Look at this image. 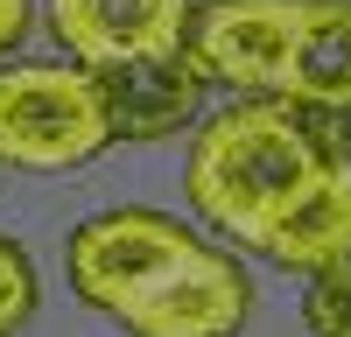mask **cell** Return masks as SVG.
I'll return each instance as SVG.
<instances>
[{"label":"cell","mask_w":351,"mask_h":337,"mask_svg":"<svg viewBox=\"0 0 351 337\" xmlns=\"http://www.w3.org/2000/svg\"><path fill=\"white\" fill-rule=\"evenodd\" d=\"M190 246H197V232H190V225H176L169 211L120 204V211H92V218L71 232L64 267H71V288L92 302V309L120 316V309L141 302Z\"/></svg>","instance_id":"cell-3"},{"label":"cell","mask_w":351,"mask_h":337,"mask_svg":"<svg viewBox=\"0 0 351 337\" xmlns=\"http://www.w3.org/2000/svg\"><path fill=\"white\" fill-rule=\"evenodd\" d=\"M302 330L309 337H351V260L309 274V288H302Z\"/></svg>","instance_id":"cell-10"},{"label":"cell","mask_w":351,"mask_h":337,"mask_svg":"<svg viewBox=\"0 0 351 337\" xmlns=\"http://www.w3.org/2000/svg\"><path fill=\"white\" fill-rule=\"evenodd\" d=\"M99 77V105L112 140H169L204 112V71L183 49H155V56H127L106 64Z\"/></svg>","instance_id":"cell-7"},{"label":"cell","mask_w":351,"mask_h":337,"mask_svg":"<svg viewBox=\"0 0 351 337\" xmlns=\"http://www.w3.org/2000/svg\"><path fill=\"white\" fill-rule=\"evenodd\" d=\"M302 0H204L190 14L183 56L204 71V84H232L239 99H274L288 84Z\"/></svg>","instance_id":"cell-4"},{"label":"cell","mask_w":351,"mask_h":337,"mask_svg":"<svg viewBox=\"0 0 351 337\" xmlns=\"http://www.w3.org/2000/svg\"><path fill=\"white\" fill-rule=\"evenodd\" d=\"M112 140L99 77L84 64H8L0 71V168H84Z\"/></svg>","instance_id":"cell-2"},{"label":"cell","mask_w":351,"mask_h":337,"mask_svg":"<svg viewBox=\"0 0 351 337\" xmlns=\"http://www.w3.org/2000/svg\"><path fill=\"white\" fill-rule=\"evenodd\" d=\"M330 162H351V120L274 92L239 99L232 112H211L197 127L183 190L204 225H225L232 239L260 246V232L288 211V197Z\"/></svg>","instance_id":"cell-1"},{"label":"cell","mask_w":351,"mask_h":337,"mask_svg":"<svg viewBox=\"0 0 351 337\" xmlns=\"http://www.w3.org/2000/svg\"><path fill=\"white\" fill-rule=\"evenodd\" d=\"M253 316V281L218 246H190L141 302L120 309L127 337H239Z\"/></svg>","instance_id":"cell-5"},{"label":"cell","mask_w":351,"mask_h":337,"mask_svg":"<svg viewBox=\"0 0 351 337\" xmlns=\"http://www.w3.org/2000/svg\"><path fill=\"white\" fill-rule=\"evenodd\" d=\"M281 99H302L316 112L351 120V0H302V28H295Z\"/></svg>","instance_id":"cell-9"},{"label":"cell","mask_w":351,"mask_h":337,"mask_svg":"<svg viewBox=\"0 0 351 337\" xmlns=\"http://www.w3.org/2000/svg\"><path fill=\"white\" fill-rule=\"evenodd\" d=\"M28 14H36V0H0V56H14V49H21Z\"/></svg>","instance_id":"cell-12"},{"label":"cell","mask_w":351,"mask_h":337,"mask_svg":"<svg viewBox=\"0 0 351 337\" xmlns=\"http://www.w3.org/2000/svg\"><path fill=\"white\" fill-rule=\"evenodd\" d=\"M36 316V260L0 232V337H21Z\"/></svg>","instance_id":"cell-11"},{"label":"cell","mask_w":351,"mask_h":337,"mask_svg":"<svg viewBox=\"0 0 351 337\" xmlns=\"http://www.w3.org/2000/svg\"><path fill=\"white\" fill-rule=\"evenodd\" d=\"M260 253H267L274 267H295V274L351 260V162L316 168V176L288 197V211L260 232Z\"/></svg>","instance_id":"cell-8"},{"label":"cell","mask_w":351,"mask_h":337,"mask_svg":"<svg viewBox=\"0 0 351 337\" xmlns=\"http://www.w3.org/2000/svg\"><path fill=\"white\" fill-rule=\"evenodd\" d=\"M43 8H49L56 49L84 71H106L127 56L183 49L197 0H43Z\"/></svg>","instance_id":"cell-6"}]
</instances>
